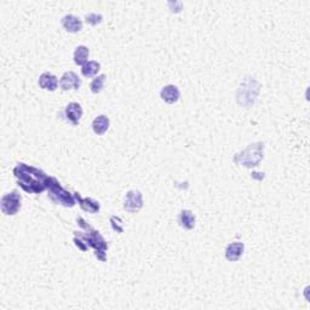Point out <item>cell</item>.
I'll use <instances>...</instances> for the list:
<instances>
[{
    "mask_svg": "<svg viewBox=\"0 0 310 310\" xmlns=\"http://www.w3.org/2000/svg\"><path fill=\"white\" fill-rule=\"evenodd\" d=\"M160 96L167 103H174V102H177L179 99L181 93H179V90L177 86H174V85H166V86L162 87Z\"/></svg>",
    "mask_w": 310,
    "mask_h": 310,
    "instance_id": "7c38bea8",
    "label": "cell"
},
{
    "mask_svg": "<svg viewBox=\"0 0 310 310\" xmlns=\"http://www.w3.org/2000/svg\"><path fill=\"white\" fill-rule=\"evenodd\" d=\"M104 81H106V75H104V74L98 75V77H97L96 79L92 80V82L90 84V87H91V91L93 92V93H99V92H101L102 90H103Z\"/></svg>",
    "mask_w": 310,
    "mask_h": 310,
    "instance_id": "d6986e66",
    "label": "cell"
},
{
    "mask_svg": "<svg viewBox=\"0 0 310 310\" xmlns=\"http://www.w3.org/2000/svg\"><path fill=\"white\" fill-rule=\"evenodd\" d=\"M245 245L242 242H232L225 248V258L230 262H236L242 256Z\"/></svg>",
    "mask_w": 310,
    "mask_h": 310,
    "instance_id": "30bf717a",
    "label": "cell"
},
{
    "mask_svg": "<svg viewBox=\"0 0 310 310\" xmlns=\"http://www.w3.org/2000/svg\"><path fill=\"white\" fill-rule=\"evenodd\" d=\"M62 26L64 27L67 31L77 33V31H81L82 22L79 17L74 16V15H65L62 18Z\"/></svg>",
    "mask_w": 310,
    "mask_h": 310,
    "instance_id": "8fae6325",
    "label": "cell"
},
{
    "mask_svg": "<svg viewBox=\"0 0 310 310\" xmlns=\"http://www.w3.org/2000/svg\"><path fill=\"white\" fill-rule=\"evenodd\" d=\"M21 195L18 193H16V191H11V193L4 195L1 198L2 212L7 216L16 215L19 208H21Z\"/></svg>",
    "mask_w": 310,
    "mask_h": 310,
    "instance_id": "5b68a950",
    "label": "cell"
},
{
    "mask_svg": "<svg viewBox=\"0 0 310 310\" xmlns=\"http://www.w3.org/2000/svg\"><path fill=\"white\" fill-rule=\"evenodd\" d=\"M143 206L142 194L138 190H130L127 191L125 196V201H124V208L127 212L135 213L140 211Z\"/></svg>",
    "mask_w": 310,
    "mask_h": 310,
    "instance_id": "52a82bcc",
    "label": "cell"
},
{
    "mask_svg": "<svg viewBox=\"0 0 310 310\" xmlns=\"http://www.w3.org/2000/svg\"><path fill=\"white\" fill-rule=\"evenodd\" d=\"M263 143H256V144L248 145L246 149L235 155L234 162L245 167L257 166L258 162L263 159Z\"/></svg>",
    "mask_w": 310,
    "mask_h": 310,
    "instance_id": "3957f363",
    "label": "cell"
},
{
    "mask_svg": "<svg viewBox=\"0 0 310 310\" xmlns=\"http://www.w3.org/2000/svg\"><path fill=\"white\" fill-rule=\"evenodd\" d=\"M64 113L68 120H69L73 125H78L82 116V108L79 103H77V102H72V103H69L67 106Z\"/></svg>",
    "mask_w": 310,
    "mask_h": 310,
    "instance_id": "9c48e42d",
    "label": "cell"
},
{
    "mask_svg": "<svg viewBox=\"0 0 310 310\" xmlns=\"http://www.w3.org/2000/svg\"><path fill=\"white\" fill-rule=\"evenodd\" d=\"M102 18H103V17H102V15H97V14H94V12H93V14L87 15V16H86V22H87V23L92 24V26H96V24L101 23Z\"/></svg>",
    "mask_w": 310,
    "mask_h": 310,
    "instance_id": "ffe728a7",
    "label": "cell"
},
{
    "mask_svg": "<svg viewBox=\"0 0 310 310\" xmlns=\"http://www.w3.org/2000/svg\"><path fill=\"white\" fill-rule=\"evenodd\" d=\"M179 223L184 229H193L195 227V216L191 211L183 210L179 215Z\"/></svg>",
    "mask_w": 310,
    "mask_h": 310,
    "instance_id": "2e32d148",
    "label": "cell"
},
{
    "mask_svg": "<svg viewBox=\"0 0 310 310\" xmlns=\"http://www.w3.org/2000/svg\"><path fill=\"white\" fill-rule=\"evenodd\" d=\"M47 190H48V196H50L51 200L56 203H60L63 206H69L72 207L75 203V196H73L69 191L65 190L62 186L60 184V182H57V179L50 177L47 184Z\"/></svg>",
    "mask_w": 310,
    "mask_h": 310,
    "instance_id": "277c9868",
    "label": "cell"
},
{
    "mask_svg": "<svg viewBox=\"0 0 310 310\" xmlns=\"http://www.w3.org/2000/svg\"><path fill=\"white\" fill-rule=\"evenodd\" d=\"M90 51L86 46L80 45L75 48L74 51V62L79 65H84L85 63H87V58H89Z\"/></svg>",
    "mask_w": 310,
    "mask_h": 310,
    "instance_id": "e0dca14e",
    "label": "cell"
},
{
    "mask_svg": "<svg viewBox=\"0 0 310 310\" xmlns=\"http://www.w3.org/2000/svg\"><path fill=\"white\" fill-rule=\"evenodd\" d=\"M60 86L64 91H68V90H79V87L81 86V79L74 72H67L61 78Z\"/></svg>",
    "mask_w": 310,
    "mask_h": 310,
    "instance_id": "ba28073f",
    "label": "cell"
},
{
    "mask_svg": "<svg viewBox=\"0 0 310 310\" xmlns=\"http://www.w3.org/2000/svg\"><path fill=\"white\" fill-rule=\"evenodd\" d=\"M75 245L78 247L81 248L82 244L84 245V249L90 248V247H93L96 249V256L97 258L101 259L102 262L106 261V251L108 248L106 241L103 240V237L99 235L98 232L93 230L92 228H90V232H85V234H78V237L75 236L74 239Z\"/></svg>",
    "mask_w": 310,
    "mask_h": 310,
    "instance_id": "7a4b0ae2",
    "label": "cell"
},
{
    "mask_svg": "<svg viewBox=\"0 0 310 310\" xmlns=\"http://www.w3.org/2000/svg\"><path fill=\"white\" fill-rule=\"evenodd\" d=\"M110 222H111V227H113L114 230H116L118 232H123L124 228H123V223H121V219L116 216H113L110 218Z\"/></svg>",
    "mask_w": 310,
    "mask_h": 310,
    "instance_id": "44dd1931",
    "label": "cell"
},
{
    "mask_svg": "<svg viewBox=\"0 0 310 310\" xmlns=\"http://www.w3.org/2000/svg\"><path fill=\"white\" fill-rule=\"evenodd\" d=\"M99 69H101V64L98 62H96V61H89V62L82 65L81 73L84 77L91 78L94 77L99 72Z\"/></svg>",
    "mask_w": 310,
    "mask_h": 310,
    "instance_id": "ac0fdd59",
    "label": "cell"
},
{
    "mask_svg": "<svg viewBox=\"0 0 310 310\" xmlns=\"http://www.w3.org/2000/svg\"><path fill=\"white\" fill-rule=\"evenodd\" d=\"M109 128V119L106 115H99L92 121V130L96 135H103Z\"/></svg>",
    "mask_w": 310,
    "mask_h": 310,
    "instance_id": "9a60e30c",
    "label": "cell"
},
{
    "mask_svg": "<svg viewBox=\"0 0 310 310\" xmlns=\"http://www.w3.org/2000/svg\"><path fill=\"white\" fill-rule=\"evenodd\" d=\"M39 86L44 90H48V91H55L58 87L57 78L51 73H43L39 78Z\"/></svg>",
    "mask_w": 310,
    "mask_h": 310,
    "instance_id": "4fadbf2b",
    "label": "cell"
},
{
    "mask_svg": "<svg viewBox=\"0 0 310 310\" xmlns=\"http://www.w3.org/2000/svg\"><path fill=\"white\" fill-rule=\"evenodd\" d=\"M15 176L18 179L22 188L29 193H41L47 188L50 177L46 176L41 170L26 164H18L14 170Z\"/></svg>",
    "mask_w": 310,
    "mask_h": 310,
    "instance_id": "6da1fadb",
    "label": "cell"
},
{
    "mask_svg": "<svg viewBox=\"0 0 310 310\" xmlns=\"http://www.w3.org/2000/svg\"><path fill=\"white\" fill-rule=\"evenodd\" d=\"M75 199H77L78 201H79L80 206H81V208L84 211H87V212L90 213H96L99 211V203L98 201L93 200V199L91 198H81V196L79 195V194H75Z\"/></svg>",
    "mask_w": 310,
    "mask_h": 310,
    "instance_id": "5bb4252c",
    "label": "cell"
},
{
    "mask_svg": "<svg viewBox=\"0 0 310 310\" xmlns=\"http://www.w3.org/2000/svg\"><path fill=\"white\" fill-rule=\"evenodd\" d=\"M246 85H247V91H240L239 90V94H237V99H239V103L241 106H251V104L254 103L257 98V94H258V84H257L256 80L253 79H246Z\"/></svg>",
    "mask_w": 310,
    "mask_h": 310,
    "instance_id": "8992f818",
    "label": "cell"
}]
</instances>
